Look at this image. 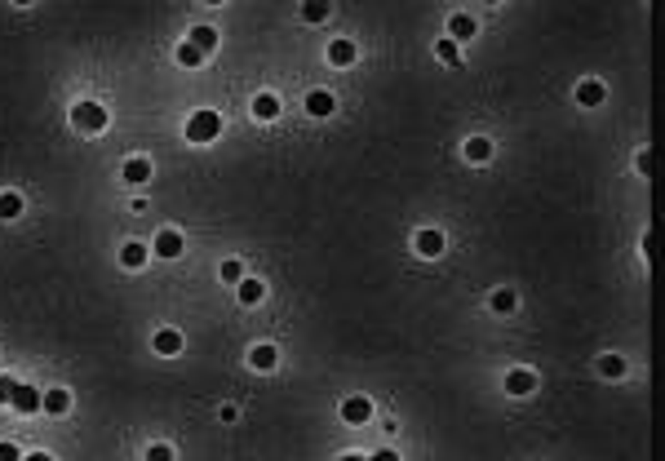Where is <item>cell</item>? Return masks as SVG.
I'll list each match as a JSON object with an SVG mask.
<instances>
[{
    "label": "cell",
    "instance_id": "cell-1",
    "mask_svg": "<svg viewBox=\"0 0 665 461\" xmlns=\"http://www.w3.org/2000/svg\"><path fill=\"white\" fill-rule=\"evenodd\" d=\"M218 134H222V115H218V111H195L191 120H187V142H200V146H204V142H213Z\"/></svg>",
    "mask_w": 665,
    "mask_h": 461
},
{
    "label": "cell",
    "instance_id": "cell-2",
    "mask_svg": "<svg viewBox=\"0 0 665 461\" xmlns=\"http://www.w3.org/2000/svg\"><path fill=\"white\" fill-rule=\"evenodd\" d=\"M71 124H76V129H85V134H98V129H107V107L80 103V107H71Z\"/></svg>",
    "mask_w": 665,
    "mask_h": 461
},
{
    "label": "cell",
    "instance_id": "cell-3",
    "mask_svg": "<svg viewBox=\"0 0 665 461\" xmlns=\"http://www.w3.org/2000/svg\"><path fill=\"white\" fill-rule=\"evenodd\" d=\"M342 417L351 421V426H364V421L373 417V404H369V399H359V395H355V399H346V404H342Z\"/></svg>",
    "mask_w": 665,
    "mask_h": 461
},
{
    "label": "cell",
    "instance_id": "cell-4",
    "mask_svg": "<svg viewBox=\"0 0 665 461\" xmlns=\"http://www.w3.org/2000/svg\"><path fill=\"white\" fill-rule=\"evenodd\" d=\"M506 390L510 395H532L537 390V377H532L528 368H514V373H506Z\"/></svg>",
    "mask_w": 665,
    "mask_h": 461
},
{
    "label": "cell",
    "instance_id": "cell-5",
    "mask_svg": "<svg viewBox=\"0 0 665 461\" xmlns=\"http://www.w3.org/2000/svg\"><path fill=\"white\" fill-rule=\"evenodd\" d=\"M40 399H45V395L36 386H18V390H13V408H18V413H36Z\"/></svg>",
    "mask_w": 665,
    "mask_h": 461
},
{
    "label": "cell",
    "instance_id": "cell-6",
    "mask_svg": "<svg viewBox=\"0 0 665 461\" xmlns=\"http://www.w3.org/2000/svg\"><path fill=\"white\" fill-rule=\"evenodd\" d=\"M412 244H417V253H422V257H439V253H444V235H439V230H422V235L412 240Z\"/></svg>",
    "mask_w": 665,
    "mask_h": 461
},
{
    "label": "cell",
    "instance_id": "cell-7",
    "mask_svg": "<svg viewBox=\"0 0 665 461\" xmlns=\"http://www.w3.org/2000/svg\"><path fill=\"white\" fill-rule=\"evenodd\" d=\"M182 351V333L178 328H160L156 333V355H178Z\"/></svg>",
    "mask_w": 665,
    "mask_h": 461
},
{
    "label": "cell",
    "instance_id": "cell-8",
    "mask_svg": "<svg viewBox=\"0 0 665 461\" xmlns=\"http://www.w3.org/2000/svg\"><path fill=\"white\" fill-rule=\"evenodd\" d=\"M577 103L581 107H598L603 103V85H598V80H581L577 85Z\"/></svg>",
    "mask_w": 665,
    "mask_h": 461
},
{
    "label": "cell",
    "instance_id": "cell-9",
    "mask_svg": "<svg viewBox=\"0 0 665 461\" xmlns=\"http://www.w3.org/2000/svg\"><path fill=\"white\" fill-rule=\"evenodd\" d=\"M156 253L160 257H178L182 253V235H178V230H160V235H156Z\"/></svg>",
    "mask_w": 665,
    "mask_h": 461
},
{
    "label": "cell",
    "instance_id": "cell-10",
    "mask_svg": "<svg viewBox=\"0 0 665 461\" xmlns=\"http://www.w3.org/2000/svg\"><path fill=\"white\" fill-rule=\"evenodd\" d=\"M328 62H332V67L355 62V45H351V40H332V45H328Z\"/></svg>",
    "mask_w": 665,
    "mask_h": 461
},
{
    "label": "cell",
    "instance_id": "cell-11",
    "mask_svg": "<svg viewBox=\"0 0 665 461\" xmlns=\"http://www.w3.org/2000/svg\"><path fill=\"white\" fill-rule=\"evenodd\" d=\"M262 298H266V284H262V279H240V302H244V306H258Z\"/></svg>",
    "mask_w": 665,
    "mask_h": 461
},
{
    "label": "cell",
    "instance_id": "cell-12",
    "mask_svg": "<svg viewBox=\"0 0 665 461\" xmlns=\"http://www.w3.org/2000/svg\"><path fill=\"white\" fill-rule=\"evenodd\" d=\"M191 45L200 49V54H213V49H218V31H213V27H195L191 31Z\"/></svg>",
    "mask_w": 665,
    "mask_h": 461
},
{
    "label": "cell",
    "instance_id": "cell-13",
    "mask_svg": "<svg viewBox=\"0 0 665 461\" xmlns=\"http://www.w3.org/2000/svg\"><path fill=\"white\" fill-rule=\"evenodd\" d=\"M40 408H45V413H54V417H58V413H66V408H71V395H66V390H49L45 399H40Z\"/></svg>",
    "mask_w": 665,
    "mask_h": 461
},
{
    "label": "cell",
    "instance_id": "cell-14",
    "mask_svg": "<svg viewBox=\"0 0 665 461\" xmlns=\"http://www.w3.org/2000/svg\"><path fill=\"white\" fill-rule=\"evenodd\" d=\"M306 111L311 115H332V93H324V89L306 93Z\"/></svg>",
    "mask_w": 665,
    "mask_h": 461
},
{
    "label": "cell",
    "instance_id": "cell-15",
    "mask_svg": "<svg viewBox=\"0 0 665 461\" xmlns=\"http://www.w3.org/2000/svg\"><path fill=\"white\" fill-rule=\"evenodd\" d=\"M448 31H453V36H448V40L457 45V40H466V36H475V18H470V13H457V18L448 23Z\"/></svg>",
    "mask_w": 665,
    "mask_h": 461
},
{
    "label": "cell",
    "instance_id": "cell-16",
    "mask_svg": "<svg viewBox=\"0 0 665 461\" xmlns=\"http://www.w3.org/2000/svg\"><path fill=\"white\" fill-rule=\"evenodd\" d=\"M253 115H258V120H275V115H279V103H275L271 93H258V98H253Z\"/></svg>",
    "mask_w": 665,
    "mask_h": 461
},
{
    "label": "cell",
    "instance_id": "cell-17",
    "mask_svg": "<svg viewBox=\"0 0 665 461\" xmlns=\"http://www.w3.org/2000/svg\"><path fill=\"white\" fill-rule=\"evenodd\" d=\"M248 364L253 368H275V346H253V351H248Z\"/></svg>",
    "mask_w": 665,
    "mask_h": 461
},
{
    "label": "cell",
    "instance_id": "cell-18",
    "mask_svg": "<svg viewBox=\"0 0 665 461\" xmlns=\"http://www.w3.org/2000/svg\"><path fill=\"white\" fill-rule=\"evenodd\" d=\"M488 156H492V142H488V138H470V142H466V160L484 164Z\"/></svg>",
    "mask_w": 665,
    "mask_h": 461
},
{
    "label": "cell",
    "instance_id": "cell-19",
    "mask_svg": "<svg viewBox=\"0 0 665 461\" xmlns=\"http://www.w3.org/2000/svg\"><path fill=\"white\" fill-rule=\"evenodd\" d=\"M146 177H151V164L146 160H129L125 164V182H146Z\"/></svg>",
    "mask_w": 665,
    "mask_h": 461
},
{
    "label": "cell",
    "instance_id": "cell-20",
    "mask_svg": "<svg viewBox=\"0 0 665 461\" xmlns=\"http://www.w3.org/2000/svg\"><path fill=\"white\" fill-rule=\"evenodd\" d=\"M120 262H125L129 271H133V267H142V262H146V249H142V244H133V240H129L125 249H120Z\"/></svg>",
    "mask_w": 665,
    "mask_h": 461
},
{
    "label": "cell",
    "instance_id": "cell-21",
    "mask_svg": "<svg viewBox=\"0 0 665 461\" xmlns=\"http://www.w3.org/2000/svg\"><path fill=\"white\" fill-rule=\"evenodd\" d=\"M18 213H23V195L5 191V195H0V218H18Z\"/></svg>",
    "mask_w": 665,
    "mask_h": 461
},
{
    "label": "cell",
    "instance_id": "cell-22",
    "mask_svg": "<svg viewBox=\"0 0 665 461\" xmlns=\"http://www.w3.org/2000/svg\"><path fill=\"white\" fill-rule=\"evenodd\" d=\"M178 62H182V67H200V62H204V54H200V49L187 40V45H178Z\"/></svg>",
    "mask_w": 665,
    "mask_h": 461
},
{
    "label": "cell",
    "instance_id": "cell-23",
    "mask_svg": "<svg viewBox=\"0 0 665 461\" xmlns=\"http://www.w3.org/2000/svg\"><path fill=\"white\" fill-rule=\"evenodd\" d=\"M598 373H603V377H621L625 373V359L621 355H603V359H598Z\"/></svg>",
    "mask_w": 665,
    "mask_h": 461
},
{
    "label": "cell",
    "instance_id": "cell-24",
    "mask_svg": "<svg viewBox=\"0 0 665 461\" xmlns=\"http://www.w3.org/2000/svg\"><path fill=\"white\" fill-rule=\"evenodd\" d=\"M302 18L306 23H324L328 18V5H324V0H311V5H302Z\"/></svg>",
    "mask_w": 665,
    "mask_h": 461
},
{
    "label": "cell",
    "instance_id": "cell-25",
    "mask_svg": "<svg viewBox=\"0 0 665 461\" xmlns=\"http://www.w3.org/2000/svg\"><path fill=\"white\" fill-rule=\"evenodd\" d=\"M435 54H439V62H461V49H457L453 40H439V45H435Z\"/></svg>",
    "mask_w": 665,
    "mask_h": 461
},
{
    "label": "cell",
    "instance_id": "cell-26",
    "mask_svg": "<svg viewBox=\"0 0 665 461\" xmlns=\"http://www.w3.org/2000/svg\"><path fill=\"white\" fill-rule=\"evenodd\" d=\"M492 310H502V315H510V310H514V293H510V288L492 293Z\"/></svg>",
    "mask_w": 665,
    "mask_h": 461
},
{
    "label": "cell",
    "instance_id": "cell-27",
    "mask_svg": "<svg viewBox=\"0 0 665 461\" xmlns=\"http://www.w3.org/2000/svg\"><path fill=\"white\" fill-rule=\"evenodd\" d=\"M146 461H173V448L169 443H151V448H146Z\"/></svg>",
    "mask_w": 665,
    "mask_h": 461
},
{
    "label": "cell",
    "instance_id": "cell-28",
    "mask_svg": "<svg viewBox=\"0 0 665 461\" xmlns=\"http://www.w3.org/2000/svg\"><path fill=\"white\" fill-rule=\"evenodd\" d=\"M222 279H231V284H240V279H244V271H240V262H236V257L222 262Z\"/></svg>",
    "mask_w": 665,
    "mask_h": 461
},
{
    "label": "cell",
    "instance_id": "cell-29",
    "mask_svg": "<svg viewBox=\"0 0 665 461\" xmlns=\"http://www.w3.org/2000/svg\"><path fill=\"white\" fill-rule=\"evenodd\" d=\"M13 390H18V382H13V377H0V404H13Z\"/></svg>",
    "mask_w": 665,
    "mask_h": 461
},
{
    "label": "cell",
    "instance_id": "cell-30",
    "mask_svg": "<svg viewBox=\"0 0 665 461\" xmlns=\"http://www.w3.org/2000/svg\"><path fill=\"white\" fill-rule=\"evenodd\" d=\"M0 461H23V457H18V448H13L9 439H0Z\"/></svg>",
    "mask_w": 665,
    "mask_h": 461
},
{
    "label": "cell",
    "instance_id": "cell-31",
    "mask_svg": "<svg viewBox=\"0 0 665 461\" xmlns=\"http://www.w3.org/2000/svg\"><path fill=\"white\" fill-rule=\"evenodd\" d=\"M369 461H399V457H395V453H391V448H381V453H373V457H369Z\"/></svg>",
    "mask_w": 665,
    "mask_h": 461
},
{
    "label": "cell",
    "instance_id": "cell-32",
    "mask_svg": "<svg viewBox=\"0 0 665 461\" xmlns=\"http://www.w3.org/2000/svg\"><path fill=\"white\" fill-rule=\"evenodd\" d=\"M23 461H54L49 453H31V457H23Z\"/></svg>",
    "mask_w": 665,
    "mask_h": 461
},
{
    "label": "cell",
    "instance_id": "cell-33",
    "mask_svg": "<svg viewBox=\"0 0 665 461\" xmlns=\"http://www.w3.org/2000/svg\"><path fill=\"white\" fill-rule=\"evenodd\" d=\"M337 461H364V457H355V453H346V457H337Z\"/></svg>",
    "mask_w": 665,
    "mask_h": 461
}]
</instances>
